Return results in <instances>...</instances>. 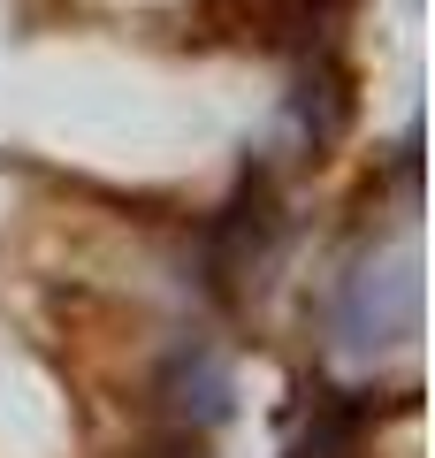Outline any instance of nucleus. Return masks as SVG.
Segmentation results:
<instances>
[{
	"mask_svg": "<svg viewBox=\"0 0 435 458\" xmlns=\"http://www.w3.org/2000/svg\"><path fill=\"white\" fill-rule=\"evenodd\" d=\"M420 328V260H413V229L397 222L389 252H367L359 267H344L337 291H328V344L374 360L389 344H405Z\"/></svg>",
	"mask_w": 435,
	"mask_h": 458,
	"instance_id": "f257e3e1",
	"label": "nucleus"
},
{
	"mask_svg": "<svg viewBox=\"0 0 435 458\" xmlns=\"http://www.w3.org/2000/svg\"><path fill=\"white\" fill-rule=\"evenodd\" d=\"M275 229H283V207H275V176L268 168H244V183L207 214V283H244L268 267Z\"/></svg>",
	"mask_w": 435,
	"mask_h": 458,
	"instance_id": "f03ea898",
	"label": "nucleus"
},
{
	"mask_svg": "<svg viewBox=\"0 0 435 458\" xmlns=\"http://www.w3.org/2000/svg\"><path fill=\"white\" fill-rule=\"evenodd\" d=\"M153 397H161L168 428H199V436H207V428L229 412L237 382H229V360L214 352L207 336H183L176 352L161 360V375H153Z\"/></svg>",
	"mask_w": 435,
	"mask_h": 458,
	"instance_id": "7ed1b4c3",
	"label": "nucleus"
},
{
	"mask_svg": "<svg viewBox=\"0 0 435 458\" xmlns=\"http://www.w3.org/2000/svg\"><path fill=\"white\" fill-rule=\"evenodd\" d=\"M138 458H207V436H199V428H161Z\"/></svg>",
	"mask_w": 435,
	"mask_h": 458,
	"instance_id": "20e7f679",
	"label": "nucleus"
}]
</instances>
